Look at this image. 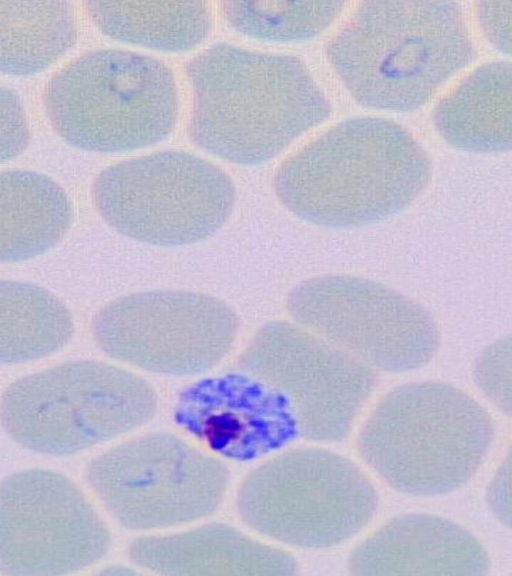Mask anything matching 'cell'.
Instances as JSON below:
<instances>
[{"instance_id":"10","label":"cell","mask_w":512,"mask_h":576,"mask_svg":"<svg viewBox=\"0 0 512 576\" xmlns=\"http://www.w3.org/2000/svg\"><path fill=\"white\" fill-rule=\"evenodd\" d=\"M298 325L370 368L406 372L427 364L439 347L431 315L402 294L371 280L326 275L288 295Z\"/></svg>"},{"instance_id":"23","label":"cell","mask_w":512,"mask_h":576,"mask_svg":"<svg viewBox=\"0 0 512 576\" xmlns=\"http://www.w3.org/2000/svg\"><path fill=\"white\" fill-rule=\"evenodd\" d=\"M474 377L482 393L500 411L511 414V345L502 339L487 347L479 356Z\"/></svg>"},{"instance_id":"5","label":"cell","mask_w":512,"mask_h":576,"mask_svg":"<svg viewBox=\"0 0 512 576\" xmlns=\"http://www.w3.org/2000/svg\"><path fill=\"white\" fill-rule=\"evenodd\" d=\"M42 100L64 141L102 153L161 141L175 127L179 111L172 71L156 58L118 49L90 51L61 67Z\"/></svg>"},{"instance_id":"19","label":"cell","mask_w":512,"mask_h":576,"mask_svg":"<svg viewBox=\"0 0 512 576\" xmlns=\"http://www.w3.org/2000/svg\"><path fill=\"white\" fill-rule=\"evenodd\" d=\"M95 25L119 41L163 51H186L211 29L204 1H88Z\"/></svg>"},{"instance_id":"11","label":"cell","mask_w":512,"mask_h":576,"mask_svg":"<svg viewBox=\"0 0 512 576\" xmlns=\"http://www.w3.org/2000/svg\"><path fill=\"white\" fill-rule=\"evenodd\" d=\"M238 364L287 400L300 439L310 442L346 438L376 387L372 368L306 328L283 321L262 326Z\"/></svg>"},{"instance_id":"2","label":"cell","mask_w":512,"mask_h":576,"mask_svg":"<svg viewBox=\"0 0 512 576\" xmlns=\"http://www.w3.org/2000/svg\"><path fill=\"white\" fill-rule=\"evenodd\" d=\"M427 152L400 124L381 117L338 122L286 158L274 176L282 204L320 226L380 221L411 204L428 185Z\"/></svg>"},{"instance_id":"22","label":"cell","mask_w":512,"mask_h":576,"mask_svg":"<svg viewBox=\"0 0 512 576\" xmlns=\"http://www.w3.org/2000/svg\"><path fill=\"white\" fill-rule=\"evenodd\" d=\"M222 13L238 32L265 41H299L325 31L343 1H222Z\"/></svg>"},{"instance_id":"26","label":"cell","mask_w":512,"mask_h":576,"mask_svg":"<svg viewBox=\"0 0 512 576\" xmlns=\"http://www.w3.org/2000/svg\"><path fill=\"white\" fill-rule=\"evenodd\" d=\"M510 464V455L508 454L490 482L486 494L487 504L491 511L495 517L507 527H510L511 523Z\"/></svg>"},{"instance_id":"16","label":"cell","mask_w":512,"mask_h":576,"mask_svg":"<svg viewBox=\"0 0 512 576\" xmlns=\"http://www.w3.org/2000/svg\"><path fill=\"white\" fill-rule=\"evenodd\" d=\"M132 563L162 575H295L296 559L283 549L256 540L222 523L135 539Z\"/></svg>"},{"instance_id":"7","label":"cell","mask_w":512,"mask_h":576,"mask_svg":"<svg viewBox=\"0 0 512 576\" xmlns=\"http://www.w3.org/2000/svg\"><path fill=\"white\" fill-rule=\"evenodd\" d=\"M238 514L254 531L301 548L337 546L374 518L378 495L352 460L320 447L287 450L252 470L236 496Z\"/></svg>"},{"instance_id":"18","label":"cell","mask_w":512,"mask_h":576,"mask_svg":"<svg viewBox=\"0 0 512 576\" xmlns=\"http://www.w3.org/2000/svg\"><path fill=\"white\" fill-rule=\"evenodd\" d=\"M71 201L52 178L36 171H0V262L39 256L67 233Z\"/></svg>"},{"instance_id":"14","label":"cell","mask_w":512,"mask_h":576,"mask_svg":"<svg viewBox=\"0 0 512 576\" xmlns=\"http://www.w3.org/2000/svg\"><path fill=\"white\" fill-rule=\"evenodd\" d=\"M173 418L213 452L235 461L258 459L300 439L287 400L245 372L187 386L178 396Z\"/></svg>"},{"instance_id":"15","label":"cell","mask_w":512,"mask_h":576,"mask_svg":"<svg viewBox=\"0 0 512 576\" xmlns=\"http://www.w3.org/2000/svg\"><path fill=\"white\" fill-rule=\"evenodd\" d=\"M353 575H486L490 559L469 531L429 513L397 516L349 555Z\"/></svg>"},{"instance_id":"4","label":"cell","mask_w":512,"mask_h":576,"mask_svg":"<svg viewBox=\"0 0 512 576\" xmlns=\"http://www.w3.org/2000/svg\"><path fill=\"white\" fill-rule=\"evenodd\" d=\"M493 434L490 414L470 395L444 382L419 381L379 399L355 447L389 487L428 497L464 486L485 460Z\"/></svg>"},{"instance_id":"12","label":"cell","mask_w":512,"mask_h":576,"mask_svg":"<svg viewBox=\"0 0 512 576\" xmlns=\"http://www.w3.org/2000/svg\"><path fill=\"white\" fill-rule=\"evenodd\" d=\"M238 318L202 293L158 290L119 297L92 322L98 347L111 358L153 373L205 372L229 352Z\"/></svg>"},{"instance_id":"24","label":"cell","mask_w":512,"mask_h":576,"mask_svg":"<svg viewBox=\"0 0 512 576\" xmlns=\"http://www.w3.org/2000/svg\"><path fill=\"white\" fill-rule=\"evenodd\" d=\"M29 142L30 127L20 97L0 86V163L20 155Z\"/></svg>"},{"instance_id":"6","label":"cell","mask_w":512,"mask_h":576,"mask_svg":"<svg viewBox=\"0 0 512 576\" xmlns=\"http://www.w3.org/2000/svg\"><path fill=\"white\" fill-rule=\"evenodd\" d=\"M156 410L155 391L140 376L78 360L13 382L0 399V422L27 449L67 455L141 427Z\"/></svg>"},{"instance_id":"13","label":"cell","mask_w":512,"mask_h":576,"mask_svg":"<svg viewBox=\"0 0 512 576\" xmlns=\"http://www.w3.org/2000/svg\"><path fill=\"white\" fill-rule=\"evenodd\" d=\"M110 545L108 527L63 474L28 469L0 483L1 573H73L98 562Z\"/></svg>"},{"instance_id":"3","label":"cell","mask_w":512,"mask_h":576,"mask_svg":"<svg viewBox=\"0 0 512 576\" xmlns=\"http://www.w3.org/2000/svg\"><path fill=\"white\" fill-rule=\"evenodd\" d=\"M326 56L360 105L410 112L468 66L476 49L458 2L363 1Z\"/></svg>"},{"instance_id":"1","label":"cell","mask_w":512,"mask_h":576,"mask_svg":"<svg viewBox=\"0 0 512 576\" xmlns=\"http://www.w3.org/2000/svg\"><path fill=\"white\" fill-rule=\"evenodd\" d=\"M189 136L239 165L267 162L331 114L326 95L297 56L217 43L187 65Z\"/></svg>"},{"instance_id":"25","label":"cell","mask_w":512,"mask_h":576,"mask_svg":"<svg viewBox=\"0 0 512 576\" xmlns=\"http://www.w3.org/2000/svg\"><path fill=\"white\" fill-rule=\"evenodd\" d=\"M475 11L486 39L496 49L510 55L512 1H478Z\"/></svg>"},{"instance_id":"17","label":"cell","mask_w":512,"mask_h":576,"mask_svg":"<svg viewBox=\"0 0 512 576\" xmlns=\"http://www.w3.org/2000/svg\"><path fill=\"white\" fill-rule=\"evenodd\" d=\"M512 68L486 63L467 75L433 111V123L451 146L470 152H506L512 142Z\"/></svg>"},{"instance_id":"20","label":"cell","mask_w":512,"mask_h":576,"mask_svg":"<svg viewBox=\"0 0 512 576\" xmlns=\"http://www.w3.org/2000/svg\"><path fill=\"white\" fill-rule=\"evenodd\" d=\"M73 5L63 0L0 1V73H38L75 43Z\"/></svg>"},{"instance_id":"9","label":"cell","mask_w":512,"mask_h":576,"mask_svg":"<svg viewBox=\"0 0 512 576\" xmlns=\"http://www.w3.org/2000/svg\"><path fill=\"white\" fill-rule=\"evenodd\" d=\"M86 478L112 517L133 531L205 518L220 506L229 484L219 459L168 433L108 449L89 463Z\"/></svg>"},{"instance_id":"21","label":"cell","mask_w":512,"mask_h":576,"mask_svg":"<svg viewBox=\"0 0 512 576\" xmlns=\"http://www.w3.org/2000/svg\"><path fill=\"white\" fill-rule=\"evenodd\" d=\"M73 333V317L53 293L32 283L0 280V363L46 357Z\"/></svg>"},{"instance_id":"8","label":"cell","mask_w":512,"mask_h":576,"mask_svg":"<svg viewBox=\"0 0 512 576\" xmlns=\"http://www.w3.org/2000/svg\"><path fill=\"white\" fill-rule=\"evenodd\" d=\"M104 221L122 235L156 246L204 240L232 213L236 190L214 163L184 151H161L105 168L92 186Z\"/></svg>"}]
</instances>
